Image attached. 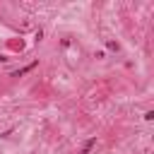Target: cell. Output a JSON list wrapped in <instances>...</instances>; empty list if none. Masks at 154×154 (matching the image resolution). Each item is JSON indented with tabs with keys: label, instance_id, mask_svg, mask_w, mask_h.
I'll use <instances>...</instances> for the list:
<instances>
[{
	"label": "cell",
	"instance_id": "2",
	"mask_svg": "<svg viewBox=\"0 0 154 154\" xmlns=\"http://www.w3.org/2000/svg\"><path fill=\"white\" fill-rule=\"evenodd\" d=\"M94 144H96V140H94V137H91V140H87V142H84V147H82V152H79V154H89V149H91V147H94Z\"/></svg>",
	"mask_w": 154,
	"mask_h": 154
},
{
	"label": "cell",
	"instance_id": "1",
	"mask_svg": "<svg viewBox=\"0 0 154 154\" xmlns=\"http://www.w3.org/2000/svg\"><path fill=\"white\" fill-rule=\"evenodd\" d=\"M36 65H38V63H36V60H34V63H31V65H26V67H22V70H17V72H12V77H22V75H26V72H31V70H34V67H36Z\"/></svg>",
	"mask_w": 154,
	"mask_h": 154
}]
</instances>
